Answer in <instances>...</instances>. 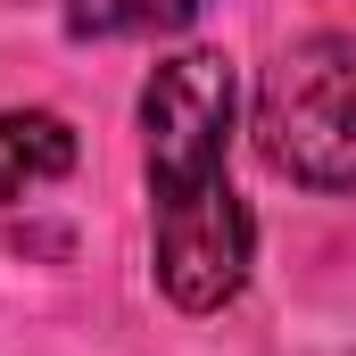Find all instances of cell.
<instances>
[{"mask_svg": "<svg viewBox=\"0 0 356 356\" xmlns=\"http://www.w3.org/2000/svg\"><path fill=\"white\" fill-rule=\"evenodd\" d=\"M75 166V124L50 108H8L0 116V199H25Z\"/></svg>", "mask_w": 356, "mask_h": 356, "instance_id": "cell-3", "label": "cell"}, {"mask_svg": "<svg viewBox=\"0 0 356 356\" xmlns=\"http://www.w3.org/2000/svg\"><path fill=\"white\" fill-rule=\"evenodd\" d=\"M199 8L207 0H67V25L99 33V42H124V33H175Z\"/></svg>", "mask_w": 356, "mask_h": 356, "instance_id": "cell-4", "label": "cell"}, {"mask_svg": "<svg viewBox=\"0 0 356 356\" xmlns=\"http://www.w3.org/2000/svg\"><path fill=\"white\" fill-rule=\"evenodd\" d=\"M141 149H149V207L232 191V67L216 50H175L141 83Z\"/></svg>", "mask_w": 356, "mask_h": 356, "instance_id": "cell-2", "label": "cell"}, {"mask_svg": "<svg viewBox=\"0 0 356 356\" xmlns=\"http://www.w3.org/2000/svg\"><path fill=\"white\" fill-rule=\"evenodd\" d=\"M257 149L307 191H356V33H307L266 67Z\"/></svg>", "mask_w": 356, "mask_h": 356, "instance_id": "cell-1", "label": "cell"}]
</instances>
